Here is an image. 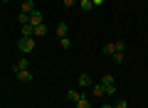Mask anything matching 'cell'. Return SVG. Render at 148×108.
<instances>
[{
    "instance_id": "obj_22",
    "label": "cell",
    "mask_w": 148,
    "mask_h": 108,
    "mask_svg": "<svg viewBox=\"0 0 148 108\" xmlns=\"http://www.w3.org/2000/svg\"><path fill=\"white\" fill-rule=\"evenodd\" d=\"M101 108H114V106H101Z\"/></svg>"
},
{
    "instance_id": "obj_7",
    "label": "cell",
    "mask_w": 148,
    "mask_h": 108,
    "mask_svg": "<svg viewBox=\"0 0 148 108\" xmlns=\"http://www.w3.org/2000/svg\"><path fill=\"white\" fill-rule=\"evenodd\" d=\"M22 37H35V27L27 22V25H22Z\"/></svg>"
},
{
    "instance_id": "obj_11",
    "label": "cell",
    "mask_w": 148,
    "mask_h": 108,
    "mask_svg": "<svg viewBox=\"0 0 148 108\" xmlns=\"http://www.w3.org/2000/svg\"><path fill=\"white\" fill-rule=\"evenodd\" d=\"M82 96H84V93H79V91H74V88H72V91H67V98H69V101H74V103L79 101Z\"/></svg>"
},
{
    "instance_id": "obj_4",
    "label": "cell",
    "mask_w": 148,
    "mask_h": 108,
    "mask_svg": "<svg viewBox=\"0 0 148 108\" xmlns=\"http://www.w3.org/2000/svg\"><path fill=\"white\" fill-rule=\"evenodd\" d=\"M20 10L25 12V15H30L32 10H37V7H35V0H22V5H20Z\"/></svg>"
},
{
    "instance_id": "obj_2",
    "label": "cell",
    "mask_w": 148,
    "mask_h": 108,
    "mask_svg": "<svg viewBox=\"0 0 148 108\" xmlns=\"http://www.w3.org/2000/svg\"><path fill=\"white\" fill-rule=\"evenodd\" d=\"M27 67H30V62H27V57H20V59H17L15 64H12V71H15V74H17V71H25Z\"/></svg>"
},
{
    "instance_id": "obj_14",
    "label": "cell",
    "mask_w": 148,
    "mask_h": 108,
    "mask_svg": "<svg viewBox=\"0 0 148 108\" xmlns=\"http://www.w3.org/2000/svg\"><path fill=\"white\" fill-rule=\"evenodd\" d=\"M104 54H116V42L114 44H104Z\"/></svg>"
},
{
    "instance_id": "obj_10",
    "label": "cell",
    "mask_w": 148,
    "mask_h": 108,
    "mask_svg": "<svg viewBox=\"0 0 148 108\" xmlns=\"http://www.w3.org/2000/svg\"><path fill=\"white\" fill-rule=\"evenodd\" d=\"M79 7H82L84 12H91V10H94V3H91V0H82V3H79Z\"/></svg>"
},
{
    "instance_id": "obj_5",
    "label": "cell",
    "mask_w": 148,
    "mask_h": 108,
    "mask_svg": "<svg viewBox=\"0 0 148 108\" xmlns=\"http://www.w3.org/2000/svg\"><path fill=\"white\" fill-rule=\"evenodd\" d=\"M17 79H20L22 84H30V81H32V79H35V76H32V74H30V69H25V71H17Z\"/></svg>"
},
{
    "instance_id": "obj_18",
    "label": "cell",
    "mask_w": 148,
    "mask_h": 108,
    "mask_svg": "<svg viewBox=\"0 0 148 108\" xmlns=\"http://www.w3.org/2000/svg\"><path fill=\"white\" fill-rule=\"evenodd\" d=\"M101 84H114V74H106V76L101 79Z\"/></svg>"
},
{
    "instance_id": "obj_1",
    "label": "cell",
    "mask_w": 148,
    "mask_h": 108,
    "mask_svg": "<svg viewBox=\"0 0 148 108\" xmlns=\"http://www.w3.org/2000/svg\"><path fill=\"white\" fill-rule=\"evenodd\" d=\"M17 49L25 52V54L35 52V37H20V39H17Z\"/></svg>"
},
{
    "instance_id": "obj_20",
    "label": "cell",
    "mask_w": 148,
    "mask_h": 108,
    "mask_svg": "<svg viewBox=\"0 0 148 108\" xmlns=\"http://www.w3.org/2000/svg\"><path fill=\"white\" fill-rule=\"evenodd\" d=\"M91 3H94V7H101V5H104V0H91Z\"/></svg>"
},
{
    "instance_id": "obj_19",
    "label": "cell",
    "mask_w": 148,
    "mask_h": 108,
    "mask_svg": "<svg viewBox=\"0 0 148 108\" xmlns=\"http://www.w3.org/2000/svg\"><path fill=\"white\" fill-rule=\"evenodd\" d=\"M114 108H128V103L123 101V98H119V101H116V106H114Z\"/></svg>"
},
{
    "instance_id": "obj_3",
    "label": "cell",
    "mask_w": 148,
    "mask_h": 108,
    "mask_svg": "<svg viewBox=\"0 0 148 108\" xmlns=\"http://www.w3.org/2000/svg\"><path fill=\"white\" fill-rule=\"evenodd\" d=\"M30 25H32V27L42 25V12H40V10H32V12H30Z\"/></svg>"
},
{
    "instance_id": "obj_17",
    "label": "cell",
    "mask_w": 148,
    "mask_h": 108,
    "mask_svg": "<svg viewBox=\"0 0 148 108\" xmlns=\"http://www.w3.org/2000/svg\"><path fill=\"white\" fill-rule=\"evenodd\" d=\"M94 96H106V93H104V86H101V84H96V86H94Z\"/></svg>"
},
{
    "instance_id": "obj_21",
    "label": "cell",
    "mask_w": 148,
    "mask_h": 108,
    "mask_svg": "<svg viewBox=\"0 0 148 108\" xmlns=\"http://www.w3.org/2000/svg\"><path fill=\"white\" fill-rule=\"evenodd\" d=\"M62 3H64V7H72L74 5V0H62Z\"/></svg>"
},
{
    "instance_id": "obj_15",
    "label": "cell",
    "mask_w": 148,
    "mask_h": 108,
    "mask_svg": "<svg viewBox=\"0 0 148 108\" xmlns=\"http://www.w3.org/2000/svg\"><path fill=\"white\" fill-rule=\"evenodd\" d=\"M59 44H62V49H72V42H69V37H62V39H59Z\"/></svg>"
},
{
    "instance_id": "obj_13",
    "label": "cell",
    "mask_w": 148,
    "mask_h": 108,
    "mask_svg": "<svg viewBox=\"0 0 148 108\" xmlns=\"http://www.w3.org/2000/svg\"><path fill=\"white\" fill-rule=\"evenodd\" d=\"M77 108H91V103H89V98H86V96H82L79 101H77Z\"/></svg>"
},
{
    "instance_id": "obj_6",
    "label": "cell",
    "mask_w": 148,
    "mask_h": 108,
    "mask_svg": "<svg viewBox=\"0 0 148 108\" xmlns=\"http://www.w3.org/2000/svg\"><path fill=\"white\" fill-rule=\"evenodd\" d=\"M67 32H69L67 22H59V25H57V37H59V39H62V37H67Z\"/></svg>"
},
{
    "instance_id": "obj_23",
    "label": "cell",
    "mask_w": 148,
    "mask_h": 108,
    "mask_svg": "<svg viewBox=\"0 0 148 108\" xmlns=\"http://www.w3.org/2000/svg\"><path fill=\"white\" fill-rule=\"evenodd\" d=\"M3 3H8V0H3Z\"/></svg>"
},
{
    "instance_id": "obj_16",
    "label": "cell",
    "mask_w": 148,
    "mask_h": 108,
    "mask_svg": "<svg viewBox=\"0 0 148 108\" xmlns=\"http://www.w3.org/2000/svg\"><path fill=\"white\" fill-rule=\"evenodd\" d=\"M114 57V64H121L123 62V52H116V54H111Z\"/></svg>"
},
{
    "instance_id": "obj_8",
    "label": "cell",
    "mask_w": 148,
    "mask_h": 108,
    "mask_svg": "<svg viewBox=\"0 0 148 108\" xmlns=\"http://www.w3.org/2000/svg\"><path fill=\"white\" fill-rule=\"evenodd\" d=\"M77 81H79V86H91V76H89V74H79Z\"/></svg>"
},
{
    "instance_id": "obj_9",
    "label": "cell",
    "mask_w": 148,
    "mask_h": 108,
    "mask_svg": "<svg viewBox=\"0 0 148 108\" xmlns=\"http://www.w3.org/2000/svg\"><path fill=\"white\" fill-rule=\"evenodd\" d=\"M101 86H104L106 96H114V93H116V84H101Z\"/></svg>"
},
{
    "instance_id": "obj_12",
    "label": "cell",
    "mask_w": 148,
    "mask_h": 108,
    "mask_svg": "<svg viewBox=\"0 0 148 108\" xmlns=\"http://www.w3.org/2000/svg\"><path fill=\"white\" fill-rule=\"evenodd\" d=\"M45 35H47V25L42 22V25H37V27H35V37H45Z\"/></svg>"
}]
</instances>
